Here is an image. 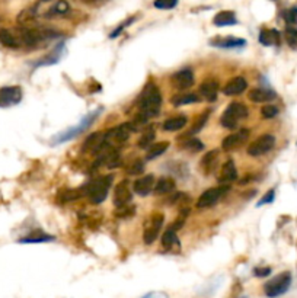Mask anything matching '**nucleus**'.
Segmentation results:
<instances>
[{
	"label": "nucleus",
	"instance_id": "obj_5",
	"mask_svg": "<svg viewBox=\"0 0 297 298\" xmlns=\"http://www.w3.org/2000/svg\"><path fill=\"white\" fill-rule=\"evenodd\" d=\"M291 285V274L290 272H281L277 276L271 278L265 287H264V291H265V295L270 298L280 297L285 294L288 291V288Z\"/></svg>",
	"mask_w": 297,
	"mask_h": 298
},
{
	"label": "nucleus",
	"instance_id": "obj_31",
	"mask_svg": "<svg viewBox=\"0 0 297 298\" xmlns=\"http://www.w3.org/2000/svg\"><path fill=\"white\" fill-rule=\"evenodd\" d=\"M56 240L54 236H50L44 231H31L28 236L19 239V243H44V241Z\"/></svg>",
	"mask_w": 297,
	"mask_h": 298
},
{
	"label": "nucleus",
	"instance_id": "obj_37",
	"mask_svg": "<svg viewBox=\"0 0 297 298\" xmlns=\"http://www.w3.org/2000/svg\"><path fill=\"white\" fill-rule=\"evenodd\" d=\"M280 112V109L275 106V105H271V103H268V105H264L261 108V115L262 118H265V119H271V118H275L277 115Z\"/></svg>",
	"mask_w": 297,
	"mask_h": 298
},
{
	"label": "nucleus",
	"instance_id": "obj_24",
	"mask_svg": "<svg viewBox=\"0 0 297 298\" xmlns=\"http://www.w3.org/2000/svg\"><path fill=\"white\" fill-rule=\"evenodd\" d=\"M188 122V118L185 115H177V116H172V118H167L166 121L163 122V131L166 133H172V131H179L182 130L184 126L187 125Z\"/></svg>",
	"mask_w": 297,
	"mask_h": 298
},
{
	"label": "nucleus",
	"instance_id": "obj_25",
	"mask_svg": "<svg viewBox=\"0 0 297 298\" xmlns=\"http://www.w3.org/2000/svg\"><path fill=\"white\" fill-rule=\"evenodd\" d=\"M260 42L262 46L265 47H271V46H278L280 44V32L277 29H262L260 32V36H258Z\"/></svg>",
	"mask_w": 297,
	"mask_h": 298
},
{
	"label": "nucleus",
	"instance_id": "obj_14",
	"mask_svg": "<svg viewBox=\"0 0 297 298\" xmlns=\"http://www.w3.org/2000/svg\"><path fill=\"white\" fill-rule=\"evenodd\" d=\"M131 201V191L129 188L127 181H121L114 191V204L117 208H124L130 204Z\"/></svg>",
	"mask_w": 297,
	"mask_h": 298
},
{
	"label": "nucleus",
	"instance_id": "obj_19",
	"mask_svg": "<svg viewBox=\"0 0 297 298\" xmlns=\"http://www.w3.org/2000/svg\"><path fill=\"white\" fill-rule=\"evenodd\" d=\"M238 178V171H236V166H235V161L233 160H227L223 166H222V171H220V175H219V182L222 184H230L233 181H236Z\"/></svg>",
	"mask_w": 297,
	"mask_h": 298
},
{
	"label": "nucleus",
	"instance_id": "obj_17",
	"mask_svg": "<svg viewBox=\"0 0 297 298\" xmlns=\"http://www.w3.org/2000/svg\"><path fill=\"white\" fill-rule=\"evenodd\" d=\"M219 157H220V153L219 150L214 149L211 151H207L204 154V157L200 161V167H201V172L207 176L210 173H213L219 164Z\"/></svg>",
	"mask_w": 297,
	"mask_h": 298
},
{
	"label": "nucleus",
	"instance_id": "obj_35",
	"mask_svg": "<svg viewBox=\"0 0 297 298\" xmlns=\"http://www.w3.org/2000/svg\"><path fill=\"white\" fill-rule=\"evenodd\" d=\"M182 147H184L185 150H188V151H191V153H197V151H201V150H204V144H202L198 138L192 137V138H185V141H184Z\"/></svg>",
	"mask_w": 297,
	"mask_h": 298
},
{
	"label": "nucleus",
	"instance_id": "obj_7",
	"mask_svg": "<svg viewBox=\"0 0 297 298\" xmlns=\"http://www.w3.org/2000/svg\"><path fill=\"white\" fill-rule=\"evenodd\" d=\"M163 221H165V216L162 212H155V214L150 216V218L147 220V223L144 226V233H143L144 244L149 246V244L155 243L159 233H160V229L163 226Z\"/></svg>",
	"mask_w": 297,
	"mask_h": 298
},
{
	"label": "nucleus",
	"instance_id": "obj_44",
	"mask_svg": "<svg viewBox=\"0 0 297 298\" xmlns=\"http://www.w3.org/2000/svg\"><path fill=\"white\" fill-rule=\"evenodd\" d=\"M270 274H271V268H255V271H253V275L260 276V278L268 276Z\"/></svg>",
	"mask_w": 297,
	"mask_h": 298
},
{
	"label": "nucleus",
	"instance_id": "obj_30",
	"mask_svg": "<svg viewBox=\"0 0 297 298\" xmlns=\"http://www.w3.org/2000/svg\"><path fill=\"white\" fill-rule=\"evenodd\" d=\"M208 115H210V111H204L198 118H197V121L192 124L190 130L182 136V137H179V140H182V138H187V137H192V136H195V134H198L200 131H201L204 125H205V122L208 121Z\"/></svg>",
	"mask_w": 297,
	"mask_h": 298
},
{
	"label": "nucleus",
	"instance_id": "obj_15",
	"mask_svg": "<svg viewBox=\"0 0 297 298\" xmlns=\"http://www.w3.org/2000/svg\"><path fill=\"white\" fill-rule=\"evenodd\" d=\"M133 189L137 195L146 196L149 195L153 189H155V176L153 175H144L142 178H139L134 184Z\"/></svg>",
	"mask_w": 297,
	"mask_h": 298
},
{
	"label": "nucleus",
	"instance_id": "obj_12",
	"mask_svg": "<svg viewBox=\"0 0 297 298\" xmlns=\"http://www.w3.org/2000/svg\"><path fill=\"white\" fill-rule=\"evenodd\" d=\"M249 138V130L248 128H240L239 131L227 136L223 143H222V149L225 151H232V150L240 147L243 143H246V140Z\"/></svg>",
	"mask_w": 297,
	"mask_h": 298
},
{
	"label": "nucleus",
	"instance_id": "obj_11",
	"mask_svg": "<svg viewBox=\"0 0 297 298\" xmlns=\"http://www.w3.org/2000/svg\"><path fill=\"white\" fill-rule=\"evenodd\" d=\"M22 101V89L19 86H5L0 89V108L15 106Z\"/></svg>",
	"mask_w": 297,
	"mask_h": 298
},
{
	"label": "nucleus",
	"instance_id": "obj_42",
	"mask_svg": "<svg viewBox=\"0 0 297 298\" xmlns=\"http://www.w3.org/2000/svg\"><path fill=\"white\" fill-rule=\"evenodd\" d=\"M178 5L177 0H156L155 8L157 9H174Z\"/></svg>",
	"mask_w": 297,
	"mask_h": 298
},
{
	"label": "nucleus",
	"instance_id": "obj_9",
	"mask_svg": "<svg viewBox=\"0 0 297 298\" xmlns=\"http://www.w3.org/2000/svg\"><path fill=\"white\" fill-rule=\"evenodd\" d=\"M275 146V137L271 134H264L261 137H258L253 143H250L248 147V154L252 157H258L262 154H267L268 151H271Z\"/></svg>",
	"mask_w": 297,
	"mask_h": 298
},
{
	"label": "nucleus",
	"instance_id": "obj_21",
	"mask_svg": "<svg viewBox=\"0 0 297 298\" xmlns=\"http://www.w3.org/2000/svg\"><path fill=\"white\" fill-rule=\"evenodd\" d=\"M217 93H219V83L217 81L213 80V79L202 81V84L200 86V95L205 101L214 102L216 98H217Z\"/></svg>",
	"mask_w": 297,
	"mask_h": 298
},
{
	"label": "nucleus",
	"instance_id": "obj_33",
	"mask_svg": "<svg viewBox=\"0 0 297 298\" xmlns=\"http://www.w3.org/2000/svg\"><path fill=\"white\" fill-rule=\"evenodd\" d=\"M61 51H63V44L57 46V48H56L54 51H51L48 56L43 57V60H41V61H38L35 66H48V64H54V63H57L60 56H61Z\"/></svg>",
	"mask_w": 297,
	"mask_h": 298
},
{
	"label": "nucleus",
	"instance_id": "obj_45",
	"mask_svg": "<svg viewBox=\"0 0 297 298\" xmlns=\"http://www.w3.org/2000/svg\"><path fill=\"white\" fill-rule=\"evenodd\" d=\"M142 298H169V297H167L166 292H162V291H153V292L146 294V295Z\"/></svg>",
	"mask_w": 297,
	"mask_h": 298
},
{
	"label": "nucleus",
	"instance_id": "obj_29",
	"mask_svg": "<svg viewBox=\"0 0 297 298\" xmlns=\"http://www.w3.org/2000/svg\"><path fill=\"white\" fill-rule=\"evenodd\" d=\"M162 246H163L166 250H171V252H174L175 247L179 249V240L177 233H175V230H172L169 227V229L163 233V236H162Z\"/></svg>",
	"mask_w": 297,
	"mask_h": 298
},
{
	"label": "nucleus",
	"instance_id": "obj_22",
	"mask_svg": "<svg viewBox=\"0 0 297 298\" xmlns=\"http://www.w3.org/2000/svg\"><path fill=\"white\" fill-rule=\"evenodd\" d=\"M213 23L216 26H232V25H238V18L235 12L222 11L214 16Z\"/></svg>",
	"mask_w": 297,
	"mask_h": 298
},
{
	"label": "nucleus",
	"instance_id": "obj_41",
	"mask_svg": "<svg viewBox=\"0 0 297 298\" xmlns=\"http://www.w3.org/2000/svg\"><path fill=\"white\" fill-rule=\"evenodd\" d=\"M134 21H136V16H131V18H129L127 21H124V22L121 23V25H119V26L117 28V29H115V31H112V32L109 34V38H117V36H118V35L121 34L122 31H124V28L130 26L131 23L134 22Z\"/></svg>",
	"mask_w": 297,
	"mask_h": 298
},
{
	"label": "nucleus",
	"instance_id": "obj_34",
	"mask_svg": "<svg viewBox=\"0 0 297 298\" xmlns=\"http://www.w3.org/2000/svg\"><path fill=\"white\" fill-rule=\"evenodd\" d=\"M153 140H155V128L149 126V128H146V131L143 133V136L139 140V147H142V149L149 147V144H152Z\"/></svg>",
	"mask_w": 297,
	"mask_h": 298
},
{
	"label": "nucleus",
	"instance_id": "obj_26",
	"mask_svg": "<svg viewBox=\"0 0 297 298\" xmlns=\"http://www.w3.org/2000/svg\"><path fill=\"white\" fill-rule=\"evenodd\" d=\"M70 11V6H69V3L67 2H57V3H54L51 8H48L47 11L44 12V18H59V16H64V15H67Z\"/></svg>",
	"mask_w": 297,
	"mask_h": 298
},
{
	"label": "nucleus",
	"instance_id": "obj_38",
	"mask_svg": "<svg viewBox=\"0 0 297 298\" xmlns=\"http://www.w3.org/2000/svg\"><path fill=\"white\" fill-rule=\"evenodd\" d=\"M285 41L293 50H297V28H287L285 29Z\"/></svg>",
	"mask_w": 297,
	"mask_h": 298
},
{
	"label": "nucleus",
	"instance_id": "obj_6",
	"mask_svg": "<svg viewBox=\"0 0 297 298\" xmlns=\"http://www.w3.org/2000/svg\"><path fill=\"white\" fill-rule=\"evenodd\" d=\"M230 191L229 185H220V186H214L207 189L205 192H202L198 201H197V208H210V206L216 205L222 198L227 195V192Z\"/></svg>",
	"mask_w": 297,
	"mask_h": 298
},
{
	"label": "nucleus",
	"instance_id": "obj_36",
	"mask_svg": "<svg viewBox=\"0 0 297 298\" xmlns=\"http://www.w3.org/2000/svg\"><path fill=\"white\" fill-rule=\"evenodd\" d=\"M84 195L83 189H66L60 194V198L63 201H74V199H79Z\"/></svg>",
	"mask_w": 297,
	"mask_h": 298
},
{
	"label": "nucleus",
	"instance_id": "obj_27",
	"mask_svg": "<svg viewBox=\"0 0 297 298\" xmlns=\"http://www.w3.org/2000/svg\"><path fill=\"white\" fill-rule=\"evenodd\" d=\"M155 194L156 195H166L171 194L172 191H175V181L169 176H163L157 181V184L155 185Z\"/></svg>",
	"mask_w": 297,
	"mask_h": 298
},
{
	"label": "nucleus",
	"instance_id": "obj_43",
	"mask_svg": "<svg viewBox=\"0 0 297 298\" xmlns=\"http://www.w3.org/2000/svg\"><path fill=\"white\" fill-rule=\"evenodd\" d=\"M274 196H275V191H274V189H270V191L264 195V198H262L261 201L258 202V206L264 205V204H271L274 201Z\"/></svg>",
	"mask_w": 297,
	"mask_h": 298
},
{
	"label": "nucleus",
	"instance_id": "obj_8",
	"mask_svg": "<svg viewBox=\"0 0 297 298\" xmlns=\"http://www.w3.org/2000/svg\"><path fill=\"white\" fill-rule=\"evenodd\" d=\"M136 128L133 125V122H125L121 125L115 126L112 130H109L108 133H105V138H107L108 146L114 147V144H124L129 138H130L131 133Z\"/></svg>",
	"mask_w": 297,
	"mask_h": 298
},
{
	"label": "nucleus",
	"instance_id": "obj_28",
	"mask_svg": "<svg viewBox=\"0 0 297 298\" xmlns=\"http://www.w3.org/2000/svg\"><path fill=\"white\" fill-rule=\"evenodd\" d=\"M200 102V96L195 93H177L175 96L171 98V103L174 106H182V105H188V103Z\"/></svg>",
	"mask_w": 297,
	"mask_h": 298
},
{
	"label": "nucleus",
	"instance_id": "obj_10",
	"mask_svg": "<svg viewBox=\"0 0 297 298\" xmlns=\"http://www.w3.org/2000/svg\"><path fill=\"white\" fill-rule=\"evenodd\" d=\"M111 147L108 146L107 138H105V133H94L89 137L84 140L82 151L83 153H94V154H99L101 151Z\"/></svg>",
	"mask_w": 297,
	"mask_h": 298
},
{
	"label": "nucleus",
	"instance_id": "obj_20",
	"mask_svg": "<svg viewBox=\"0 0 297 298\" xmlns=\"http://www.w3.org/2000/svg\"><path fill=\"white\" fill-rule=\"evenodd\" d=\"M275 98H277V93L271 89H267V88H257V89H252L249 92V99L257 103L270 102Z\"/></svg>",
	"mask_w": 297,
	"mask_h": 298
},
{
	"label": "nucleus",
	"instance_id": "obj_2",
	"mask_svg": "<svg viewBox=\"0 0 297 298\" xmlns=\"http://www.w3.org/2000/svg\"><path fill=\"white\" fill-rule=\"evenodd\" d=\"M111 184H112V176L111 175L109 176H101V178L92 179L89 184L82 186V189H83L84 195L89 198V201L92 204H101V202L105 201Z\"/></svg>",
	"mask_w": 297,
	"mask_h": 298
},
{
	"label": "nucleus",
	"instance_id": "obj_4",
	"mask_svg": "<svg viewBox=\"0 0 297 298\" xmlns=\"http://www.w3.org/2000/svg\"><path fill=\"white\" fill-rule=\"evenodd\" d=\"M99 114H101V109H96V111H94L92 114L86 115L83 119L80 121V124L71 126V128H67L66 131H63V133L57 134L56 137H53V143H51V144H61V143H66V141H69V140H71V138L77 137L79 134H82V133H83L88 126H91L92 124H94V121H95L96 116H98Z\"/></svg>",
	"mask_w": 297,
	"mask_h": 298
},
{
	"label": "nucleus",
	"instance_id": "obj_16",
	"mask_svg": "<svg viewBox=\"0 0 297 298\" xmlns=\"http://www.w3.org/2000/svg\"><path fill=\"white\" fill-rule=\"evenodd\" d=\"M210 46L216 47V48H240V47L246 46V39L243 38H236V36H225V38H220V36H216L213 39H210Z\"/></svg>",
	"mask_w": 297,
	"mask_h": 298
},
{
	"label": "nucleus",
	"instance_id": "obj_39",
	"mask_svg": "<svg viewBox=\"0 0 297 298\" xmlns=\"http://www.w3.org/2000/svg\"><path fill=\"white\" fill-rule=\"evenodd\" d=\"M284 19L285 22L288 23L291 28H294L297 25V6H293L290 9H287L284 12Z\"/></svg>",
	"mask_w": 297,
	"mask_h": 298
},
{
	"label": "nucleus",
	"instance_id": "obj_40",
	"mask_svg": "<svg viewBox=\"0 0 297 298\" xmlns=\"http://www.w3.org/2000/svg\"><path fill=\"white\" fill-rule=\"evenodd\" d=\"M144 171V163L142 160H136L131 163L130 166L127 167L129 175H140Z\"/></svg>",
	"mask_w": 297,
	"mask_h": 298
},
{
	"label": "nucleus",
	"instance_id": "obj_13",
	"mask_svg": "<svg viewBox=\"0 0 297 298\" xmlns=\"http://www.w3.org/2000/svg\"><path fill=\"white\" fill-rule=\"evenodd\" d=\"M171 83L175 89L178 91H187L194 84V73L191 69H182L177 71L172 77H171Z\"/></svg>",
	"mask_w": 297,
	"mask_h": 298
},
{
	"label": "nucleus",
	"instance_id": "obj_32",
	"mask_svg": "<svg viewBox=\"0 0 297 298\" xmlns=\"http://www.w3.org/2000/svg\"><path fill=\"white\" fill-rule=\"evenodd\" d=\"M169 147V143L167 141H160V143H156L153 146L149 147V151H147V159L152 160V159H156L159 156H162L165 151Z\"/></svg>",
	"mask_w": 297,
	"mask_h": 298
},
{
	"label": "nucleus",
	"instance_id": "obj_3",
	"mask_svg": "<svg viewBox=\"0 0 297 298\" xmlns=\"http://www.w3.org/2000/svg\"><path fill=\"white\" fill-rule=\"evenodd\" d=\"M248 108L243 103L232 102L222 115V125L227 128V130H235L239 125V122L245 118H248Z\"/></svg>",
	"mask_w": 297,
	"mask_h": 298
},
{
	"label": "nucleus",
	"instance_id": "obj_18",
	"mask_svg": "<svg viewBox=\"0 0 297 298\" xmlns=\"http://www.w3.org/2000/svg\"><path fill=\"white\" fill-rule=\"evenodd\" d=\"M248 88V81L245 77H235L232 80L227 83L226 86L223 88V93L226 96H236V95H240L242 92H245Z\"/></svg>",
	"mask_w": 297,
	"mask_h": 298
},
{
	"label": "nucleus",
	"instance_id": "obj_1",
	"mask_svg": "<svg viewBox=\"0 0 297 298\" xmlns=\"http://www.w3.org/2000/svg\"><path fill=\"white\" fill-rule=\"evenodd\" d=\"M137 105H139V115L136 118V124H133L134 128L140 125V124H146L150 118H153L160 112L162 95H160V91L155 83H147L144 86V89L139 96Z\"/></svg>",
	"mask_w": 297,
	"mask_h": 298
},
{
	"label": "nucleus",
	"instance_id": "obj_23",
	"mask_svg": "<svg viewBox=\"0 0 297 298\" xmlns=\"http://www.w3.org/2000/svg\"><path fill=\"white\" fill-rule=\"evenodd\" d=\"M0 42L8 48H12V50L21 48L19 36L11 29H0Z\"/></svg>",
	"mask_w": 297,
	"mask_h": 298
}]
</instances>
